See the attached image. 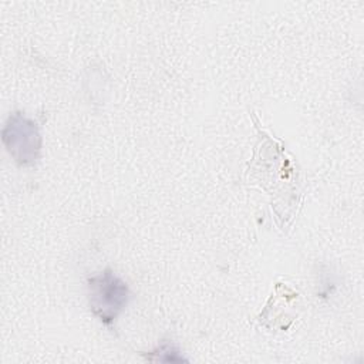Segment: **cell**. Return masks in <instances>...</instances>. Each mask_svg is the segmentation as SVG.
<instances>
[{
    "mask_svg": "<svg viewBox=\"0 0 364 364\" xmlns=\"http://www.w3.org/2000/svg\"><path fill=\"white\" fill-rule=\"evenodd\" d=\"M88 290L91 310L105 324L112 323L128 301V286L108 269L88 280Z\"/></svg>",
    "mask_w": 364,
    "mask_h": 364,
    "instance_id": "6da1fadb",
    "label": "cell"
},
{
    "mask_svg": "<svg viewBox=\"0 0 364 364\" xmlns=\"http://www.w3.org/2000/svg\"><path fill=\"white\" fill-rule=\"evenodd\" d=\"M1 135L9 154L18 165L28 166L37 161L41 136L37 125L31 119L23 117L20 112L11 114Z\"/></svg>",
    "mask_w": 364,
    "mask_h": 364,
    "instance_id": "7a4b0ae2",
    "label": "cell"
},
{
    "mask_svg": "<svg viewBox=\"0 0 364 364\" xmlns=\"http://www.w3.org/2000/svg\"><path fill=\"white\" fill-rule=\"evenodd\" d=\"M158 358L156 360H161V361H182L183 358L181 355H178V350L175 347H172L171 344H164L159 347L158 351Z\"/></svg>",
    "mask_w": 364,
    "mask_h": 364,
    "instance_id": "3957f363",
    "label": "cell"
}]
</instances>
